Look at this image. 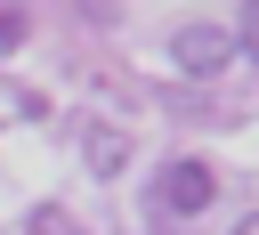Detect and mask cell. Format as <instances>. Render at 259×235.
I'll return each instance as SVG.
<instances>
[{
  "label": "cell",
  "mask_w": 259,
  "mask_h": 235,
  "mask_svg": "<svg viewBox=\"0 0 259 235\" xmlns=\"http://www.w3.org/2000/svg\"><path fill=\"white\" fill-rule=\"evenodd\" d=\"M170 57H178L186 73H219V65L235 57V32H227V24H178V32H170Z\"/></svg>",
  "instance_id": "6da1fadb"
},
{
  "label": "cell",
  "mask_w": 259,
  "mask_h": 235,
  "mask_svg": "<svg viewBox=\"0 0 259 235\" xmlns=\"http://www.w3.org/2000/svg\"><path fill=\"white\" fill-rule=\"evenodd\" d=\"M154 194H162V211H210V162H170L162 178H154Z\"/></svg>",
  "instance_id": "7a4b0ae2"
},
{
  "label": "cell",
  "mask_w": 259,
  "mask_h": 235,
  "mask_svg": "<svg viewBox=\"0 0 259 235\" xmlns=\"http://www.w3.org/2000/svg\"><path fill=\"white\" fill-rule=\"evenodd\" d=\"M81 138H89V170H97V178H113V170H121V154H130V138H121V130H81Z\"/></svg>",
  "instance_id": "3957f363"
},
{
  "label": "cell",
  "mask_w": 259,
  "mask_h": 235,
  "mask_svg": "<svg viewBox=\"0 0 259 235\" xmlns=\"http://www.w3.org/2000/svg\"><path fill=\"white\" fill-rule=\"evenodd\" d=\"M32 32V16H24V0H0V49H16Z\"/></svg>",
  "instance_id": "277c9868"
},
{
  "label": "cell",
  "mask_w": 259,
  "mask_h": 235,
  "mask_svg": "<svg viewBox=\"0 0 259 235\" xmlns=\"http://www.w3.org/2000/svg\"><path fill=\"white\" fill-rule=\"evenodd\" d=\"M81 16L89 24H121V0H81Z\"/></svg>",
  "instance_id": "5b68a950"
},
{
  "label": "cell",
  "mask_w": 259,
  "mask_h": 235,
  "mask_svg": "<svg viewBox=\"0 0 259 235\" xmlns=\"http://www.w3.org/2000/svg\"><path fill=\"white\" fill-rule=\"evenodd\" d=\"M235 49H251V57H259V0L243 8V32H235Z\"/></svg>",
  "instance_id": "8992f818"
},
{
  "label": "cell",
  "mask_w": 259,
  "mask_h": 235,
  "mask_svg": "<svg viewBox=\"0 0 259 235\" xmlns=\"http://www.w3.org/2000/svg\"><path fill=\"white\" fill-rule=\"evenodd\" d=\"M235 235H259V219H251V227H235Z\"/></svg>",
  "instance_id": "52a82bcc"
}]
</instances>
